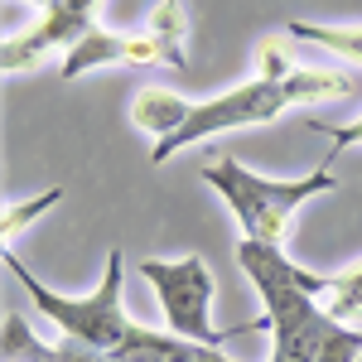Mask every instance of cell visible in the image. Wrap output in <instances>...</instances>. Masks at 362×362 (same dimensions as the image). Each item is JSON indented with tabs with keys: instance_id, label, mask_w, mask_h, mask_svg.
Instances as JSON below:
<instances>
[{
	"instance_id": "cell-1",
	"label": "cell",
	"mask_w": 362,
	"mask_h": 362,
	"mask_svg": "<svg viewBox=\"0 0 362 362\" xmlns=\"http://www.w3.org/2000/svg\"><path fill=\"white\" fill-rule=\"evenodd\" d=\"M5 266H10V276L29 290V300L39 305V314L63 329V338H78V343L102 348V353H112V358H121V353L131 348V338H136L140 324H131V314H126V305H121V271H126L121 247L107 251V276H102V285H97L92 295H83V300L58 295V290H49L44 280H34L29 266L10 247H5Z\"/></svg>"
},
{
	"instance_id": "cell-2",
	"label": "cell",
	"mask_w": 362,
	"mask_h": 362,
	"mask_svg": "<svg viewBox=\"0 0 362 362\" xmlns=\"http://www.w3.org/2000/svg\"><path fill=\"white\" fill-rule=\"evenodd\" d=\"M203 179L223 194V203L232 208V218L242 223L251 242H280L295 208L338 189V174L329 165H319L314 174H300V179H261L256 169H242L237 160H208Z\"/></svg>"
},
{
	"instance_id": "cell-3",
	"label": "cell",
	"mask_w": 362,
	"mask_h": 362,
	"mask_svg": "<svg viewBox=\"0 0 362 362\" xmlns=\"http://www.w3.org/2000/svg\"><path fill=\"white\" fill-rule=\"evenodd\" d=\"M140 276L155 285L169 334L194 338V343H208V348H218L223 338H237V334H256V329L271 334L266 314L251 319V324H237V329H218V324H213V290H218V280H213V271H208V261L194 256V251L179 256V261L145 256V261H140Z\"/></svg>"
},
{
	"instance_id": "cell-4",
	"label": "cell",
	"mask_w": 362,
	"mask_h": 362,
	"mask_svg": "<svg viewBox=\"0 0 362 362\" xmlns=\"http://www.w3.org/2000/svg\"><path fill=\"white\" fill-rule=\"evenodd\" d=\"M295 107V92H290V78H251L242 87H227L218 97H208V102H198L194 116L174 131V136L155 140V150H150V165H165L169 155H179L184 145H194V140H208L218 136V131H237V126H261V121H276Z\"/></svg>"
},
{
	"instance_id": "cell-5",
	"label": "cell",
	"mask_w": 362,
	"mask_h": 362,
	"mask_svg": "<svg viewBox=\"0 0 362 362\" xmlns=\"http://www.w3.org/2000/svg\"><path fill=\"white\" fill-rule=\"evenodd\" d=\"M97 5H102V0H49V5L39 10L34 29H25V34H10V39H5V49H0L5 73L34 68L39 58L54 54V49H73L87 29H97V25H92Z\"/></svg>"
},
{
	"instance_id": "cell-6",
	"label": "cell",
	"mask_w": 362,
	"mask_h": 362,
	"mask_svg": "<svg viewBox=\"0 0 362 362\" xmlns=\"http://www.w3.org/2000/svg\"><path fill=\"white\" fill-rule=\"evenodd\" d=\"M116 63H136V39L126 34H107V29H87L83 39L63 54V83L83 78V73H97V68H116Z\"/></svg>"
},
{
	"instance_id": "cell-7",
	"label": "cell",
	"mask_w": 362,
	"mask_h": 362,
	"mask_svg": "<svg viewBox=\"0 0 362 362\" xmlns=\"http://www.w3.org/2000/svg\"><path fill=\"white\" fill-rule=\"evenodd\" d=\"M198 102H189V97H179V92H169V87H145L136 97V107H131V121H136L145 136H155V140H165L174 136L189 116H194Z\"/></svg>"
},
{
	"instance_id": "cell-8",
	"label": "cell",
	"mask_w": 362,
	"mask_h": 362,
	"mask_svg": "<svg viewBox=\"0 0 362 362\" xmlns=\"http://www.w3.org/2000/svg\"><path fill=\"white\" fill-rule=\"evenodd\" d=\"M290 34L348 58V63H362V25H305V20H290Z\"/></svg>"
},
{
	"instance_id": "cell-9",
	"label": "cell",
	"mask_w": 362,
	"mask_h": 362,
	"mask_svg": "<svg viewBox=\"0 0 362 362\" xmlns=\"http://www.w3.org/2000/svg\"><path fill=\"white\" fill-rule=\"evenodd\" d=\"M329 314L334 319H343V324H353V319H362V266H353V271H343V276H334V285H329Z\"/></svg>"
},
{
	"instance_id": "cell-10",
	"label": "cell",
	"mask_w": 362,
	"mask_h": 362,
	"mask_svg": "<svg viewBox=\"0 0 362 362\" xmlns=\"http://www.w3.org/2000/svg\"><path fill=\"white\" fill-rule=\"evenodd\" d=\"M54 203H63V189H44V194H39V198H29V203H10V208L0 213V237L10 242V237H15V232H20L25 223L44 218V213H49Z\"/></svg>"
},
{
	"instance_id": "cell-11",
	"label": "cell",
	"mask_w": 362,
	"mask_h": 362,
	"mask_svg": "<svg viewBox=\"0 0 362 362\" xmlns=\"http://www.w3.org/2000/svg\"><path fill=\"white\" fill-rule=\"evenodd\" d=\"M49 362H121V358L102 353V348H87V343H78V338H63V343L49 348Z\"/></svg>"
},
{
	"instance_id": "cell-12",
	"label": "cell",
	"mask_w": 362,
	"mask_h": 362,
	"mask_svg": "<svg viewBox=\"0 0 362 362\" xmlns=\"http://www.w3.org/2000/svg\"><path fill=\"white\" fill-rule=\"evenodd\" d=\"M314 131H329V136H334V155H343V150L362 145V116L353 121V126H314Z\"/></svg>"
},
{
	"instance_id": "cell-13",
	"label": "cell",
	"mask_w": 362,
	"mask_h": 362,
	"mask_svg": "<svg viewBox=\"0 0 362 362\" xmlns=\"http://www.w3.org/2000/svg\"><path fill=\"white\" fill-rule=\"evenodd\" d=\"M29 5H39V10H44V5H49V0H29Z\"/></svg>"
},
{
	"instance_id": "cell-14",
	"label": "cell",
	"mask_w": 362,
	"mask_h": 362,
	"mask_svg": "<svg viewBox=\"0 0 362 362\" xmlns=\"http://www.w3.org/2000/svg\"><path fill=\"white\" fill-rule=\"evenodd\" d=\"M169 5H179V0H169Z\"/></svg>"
},
{
	"instance_id": "cell-15",
	"label": "cell",
	"mask_w": 362,
	"mask_h": 362,
	"mask_svg": "<svg viewBox=\"0 0 362 362\" xmlns=\"http://www.w3.org/2000/svg\"><path fill=\"white\" fill-rule=\"evenodd\" d=\"M358 362H362V358H358Z\"/></svg>"
}]
</instances>
